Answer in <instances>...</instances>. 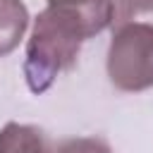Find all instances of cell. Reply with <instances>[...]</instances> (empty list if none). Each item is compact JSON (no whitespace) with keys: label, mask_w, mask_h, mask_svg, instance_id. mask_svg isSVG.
I'll use <instances>...</instances> for the list:
<instances>
[{"label":"cell","mask_w":153,"mask_h":153,"mask_svg":"<svg viewBox=\"0 0 153 153\" xmlns=\"http://www.w3.org/2000/svg\"><path fill=\"white\" fill-rule=\"evenodd\" d=\"M91 38L81 17L48 5L33 19L24 55V79L31 93H45L62 72L76 65L81 43Z\"/></svg>","instance_id":"6da1fadb"},{"label":"cell","mask_w":153,"mask_h":153,"mask_svg":"<svg viewBox=\"0 0 153 153\" xmlns=\"http://www.w3.org/2000/svg\"><path fill=\"white\" fill-rule=\"evenodd\" d=\"M108 79L124 93L153 88V24L139 19L110 22Z\"/></svg>","instance_id":"7a4b0ae2"},{"label":"cell","mask_w":153,"mask_h":153,"mask_svg":"<svg viewBox=\"0 0 153 153\" xmlns=\"http://www.w3.org/2000/svg\"><path fill=\"white\" fill-rule=\"evenodd\" d=\"M50 141L36 124L7 122L0 129V153H48Z\"/></svg>","instance_id":"3957f363"},{"label":"cell","mask_w":153,"mask_h":153,"mask_svg":"<svg viewBox=\"0 0 153 153\" xmlns=\"http://www.w3.org/2000/svg\"><path fill=\"white\" fill-rule=\"evenodd\" d=\"M29 29V10L22 0H0V57L10 55Z\"/></svg>","instance_id":"277c9868"},{"label":"cell","mask_w":153,"mask_h":153,"mask_svg":"<svg viewBox=\"0 0 153 153\" xmlns=\"http://www.w3.org/2000/svg\"><path fill=\"white\" fill-rule=\"evenodd\" d=\"M53 7L67 10L76 17H81V22L88 26L91 36L100 33L103 29L110 26L112 19V2L115 0H45Z\"/></svg>","instance_id":"5b68a950"},{"label":"cell","mask_w":153,"mask_h":153,"mask_svg":"<svg viewBox=\"0 0 153 153\" xmlns=\"http://www.w3.org/2000/svg\"><path fill=\"white\" fill-rule=\"evenodd\" d=\"M48 153H112L110 143L98 136H72L57 143H50Z\"/></svg>","instance_id":"8992f818"},{"label":"cell","mask_w":153,"mask_h":153,"mask_svg":"<svg viewBox=\"0 0 153 153\" xmlns=\"http://www.w3.org/2000/svg\"><path fill=\"white\" fill-rule=\"evenodd\" d=\"M124 19H139L153 24V0H115L110 22H124Z\"/></svg>","instance_id":"52a82bcc"}]
</instances>
